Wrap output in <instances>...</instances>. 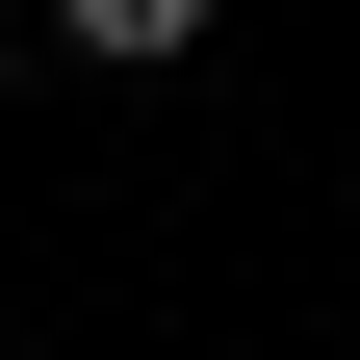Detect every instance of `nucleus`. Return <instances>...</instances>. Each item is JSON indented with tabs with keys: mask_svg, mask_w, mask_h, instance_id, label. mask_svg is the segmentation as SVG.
<instances>
[{
	"mask_svg": "<svg viewBox=\"0 0 360 360\" xmlns=\"http://www.w3.org/2000/svg\"><path fill=\"white\" fill-rule=\"evenodd\" d=\"M0 52H26V26H0Z\"/></svg>",
	"mask_w": 360,
	"mask_h": 360,
	"instance_id": "obj_1",
	"label": "nucleus"
}]
</instances>
